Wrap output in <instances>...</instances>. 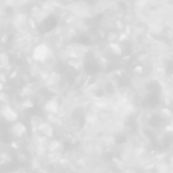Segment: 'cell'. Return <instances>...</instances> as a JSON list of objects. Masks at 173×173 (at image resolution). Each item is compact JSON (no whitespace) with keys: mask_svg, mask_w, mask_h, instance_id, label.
<instances>
[{"mask_svg":"<svg viewBox=\"0 0 173 173\" xmlns=\"http://www.w3.org/2000/svg\"><path fill=\"white\" fill-rule=\"evenodd\" d=\"M143 72H144V67L142 65H136V66H135L134 73H136L138 75H141V74H143Z\"/></svg>","mask_w":173,"mask_h":173,"instance_id":"4","label":"cell"},{"mask_svg":"<svg viewBox=\"0 0 173 173\" xmlns=\"http://www.w3.org/2000/svg\"><path fill=\"white\" fill-rule=\"evenodd\" d=\"M117 37H119V34H117L114 33V31H109L108 34H107V41H108V44H109V43L117 42Z\"/></svg>","mask_w":173,"mask_h":173,"instance_id":"3","label":"cell"},{"mask_svg":"<svg viewBox=\"0 0 173 173\" xmlns=\"http://www.w3.org/2000/svg\"><path fill=\"white\" fill-rule=\"evenodd\" d=\"M108 50L111 51V53L115 57H120L123 56V48L119 42H114L109 43L107 46Z\"/></svg>","mask_w":173,"mask_h":173,"instance_id":"1","label":"cell"},{"mask_svg":"<svg viewBox=\"0 0 173 173\" xmlns=\"http://www.w3.org/2000/svg\"><path fill=\"white\" fill-rule=\"evenodd\" d=\"M129 39H130V36L128 34H126L125 31H122L120 34H119V37H117V42L120 43H125V42H128L129 41Z\"/></svg>","mask_w":173,"mask_h":173,"instance_id":"2","label":"cell"}]
</instances>
